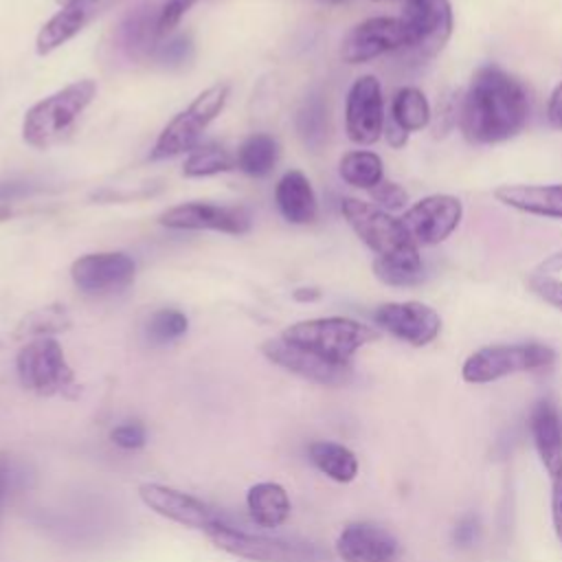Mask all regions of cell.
<instances>
[{
	"instance_id": "1",
	"label": "cell",
	"mask_w": 562,
	"mask_h": 562,
	"mask_svg": "<svg viewBox=\"0 0 562 562\" xmlns=\"http://www.w3.org/2000/svg\"><path fill=\"white\" fill-rule=\"evenodd\" d=\"M529 116L525 86L496 64L481 66L461 101L459 125L474 145H494L522 132Z\"/></svg>"
},
{
	"instance_id": "2",
	"label": "cell",
	"mask_w": 562,
	"mask_h": 562,
	"mask_svg": "<svg viewBox=\"0 0 562 562\" xmlns=\"http://www.w3.org/2000/svg\"><path fill=\"white\" fill-rule=\"evenodd\" d=\"M97 97V81L79 79L31 105L22 121V140L33 149H50L64 143L79 116Z\"/></svg>"
},
{
	"instance_id": "3",
	"label": "cell",
	"mask_w": 562,
	"mask_h": 562,
	"mask_svg": "<svg viewBox=\"0 0 562 562\" xmlns=\"http://www.w3.org/2000/svg\"><path fill=\"white\" fill-rule=\"evenodd\" d=\"M281 338L329 362L351 364L353 353L373 342L378 331L347 316H325L294 323L281 331Z\"/></svg>"
},
{
	"instance_id": "4",
	"label": "cell",
	"mask_w": 562,
	"mask_h": 562,
	"mask_svg": "<svg viewBox=\"0 0 562 562\" xmlns=\"http://www.w3.org/2000/svg\"><path fill=\"white\" fill-rule=\"evenodd\" d=\"M340 213L375 257L422 261L419 246L413 241L402 220L393 217L389 211L358 198H342Z\"/></svg>"
},
{
	"instance_id": "5",
	"label": "cell",
	"mask_w": 562,
	"mask_h": 562,
	"mask_svg": "<svg viewBox=\"0 0 562 562\" xmlns=\"http://www.w3.org/2000/svg\"><path fill=\"white\" fill-rule=\"evenodd\" d=\"M231 88L226 83H215L202 90L182 112H178L158 134L149 158L162 160L173 158L184 151H193L202 138V132L211 121L224 110Z\"/></svg>"
},
{
	"instance_id": "6",
	"label": "cell",
	"mask_w": 562,
	"mask_h": 562,
	"mask_svg": "<svg viewBox=\"0 0 562 562\" xmlns=\"http://www.w3.org/2000/svg\"><path fill=\"white\" fill-rule=\"evenodd\" d=\"M15 371L20 384L37 395L75 397L77 393L75 371L53 336L29 340L15 356Z\"/></svg>"
},
{
	"instance_id": "7",
	"label": "cell",
	"mask_w": 562,
	"mask_h": 562,
	"mask_svg": "<svg viewBox=\"0 0 562 562\" xmlns=\"http://www.w3.org/2000/svg\"><path fill=\"white\" fill-rule=\"evenodd\" d=\"M553 362L555 351L544 342L487 345L465 358L461 367V378L470 384H487L514 373L547 369Z\"/></svg>"
},
{
	"instance_id": "8",
	"label": "cell",
	"mask_w": 562,
	"mask_h": 562,
	"mask_svg": "<svg viewBox=\"0 0 562 562\" xmlns=\"http://www.w3.org/2000/svg\"><path fill=\"white\" fill-rule=\"evenodd\" d=\"M206 538L217 549L252 562H327L329 558L327 551L314 542L255 536L222 520L206 531Z\"/></svg>"
},
{
	"instance_id": "9",
	"label": "cell",
	"mask_w": 562,
	"mask_h": 562,
	"mask_svg": "<svg viewBox=\"0 0 562 562\" xmlns=\"http://www.w3.org/2000/svg\"><path fill=\"white\" fill-rule=\"evenodd\" d=\"M413 35L402 18H369L356 24L342 40L340 57L347 64H364L384 53L411 48Z\"/></svg>"
},
{
	"instance_id": "10",
	"label": "cell",
	"mask_w": 562,
	"mask_h": 562,
	"mask_svg": "<svg viewBox=\"0 0 562 562\" xmlns=\"http://www.w3.org/2000/svg\"><path fill=\"white\" fill-rule=\"evenodd\" d=\"M463 217V204L448 193H432L415 202L400 217L417 246H437L448 239Z\"/></svg>"
},
{
	"instance_id": "11",
	"label": "cell",
	"mask_w": 562,
	"mask_h": 562,
	"mask_svg": "<svg viewBox=\"0 0 562 562\" xmlns=\"http://www.w3.org/2000/svg\"><path fill=\"white\" fill-rule=\"evenodd\" d=\"M158 222L176 231H220L228 235H244L250 231L252 215L246 206L184 202L162 211Z\"/></svg>"
},
{
	"instance_id": "12",
	"label": "cell",
	"mask_w": 562,
	"mask_h": 562,
	"mask_svg": "<svg viewBox=\"0 0 562 562\" xmlns=\"http://www.w3.org/2000/svg\"><path fill=\"white\" fill-rule=\"evenodd\" d=\"M345 130L358 145H373L384 134V99L378 77H358L345 101Z\"/></svg>"
},
{
	"instance_id": "13",
	"label": "cell",
	"mask_w": 562,
	"mask_h": 562,
	"mask_svg": "<svg viewBox=\"0 0 562 562\" xmlns=\"http://www.w3.org/2000/svg\"><path fill=\"white\" fill-rule=\"evenodd\" d=\"M261 353L277 367L296 373L310 382L316 384H325V386H340L347 384L353 375L351 364H336L329 362L307 349H301L288 340L279 338H270L261 345Z\"/></svg>"
},
{
	"instance_id": "14",
	"label": "cell",
	"mask_w": 562,
	"mask_h": 562,
	"mask_svg": "<svg viewBox=\"0 0 562 562\" xmlns=\"http://www.w3.org/2000/svg\"><path fill=\"white\" fill-rule=\"evenodd\" d=\"M134 259L125 252H90L72 261V283L83 294H110L134 281Z\"/></svg>"
},
{
	"instance_id": "15",
	"label": "cell",
	"mask_w": 562,
	"mask_h": 562,
	"mask_svg": "<svg viewBox=\"0 0 562 562\" xmlns=\"http://www.w3.org/2000/svg\"><path fill=\"white\" fill-rule=\"evenodd\" d=\"M373 321L384 331L413 347L432 342L441 331V316L430 305L419 301L382 303L373 312Z\"/></svg>"
},
{
	"instance_id": "16",
	"label": "cell",
	"mask_w": 562,
	"mask_h": 562,
	"mask_svg": "<svg viewBox=\"0 0 562 562\" xmlns=\"http://www.w3.org/2000/svg\"><path fill=\"white\" fill-rule=\"evenodd\" d=\"M138 496H140L143 505L149 507L154 514H158L167 520H173L182 527H189V529H200L206 533L213 525H217L222 520L200 498H195L187 492L160 485V483L138 485Z\"/></svg>"
},
{
	"instance_id": "17",
	"label": "cell",
	"mask_w": 562,
	"mask_h": 562,
	"mask_svg": "<svg viewBox=\"0 0 562 562\" xmlns=\"http://www.w3.org/2000/svg\"><path fill=\"white\" fill-rule=\"evenodd\" d=\"M400 18L411 29V48L422 59L439 53L452 33L450 0H411Z\"/></svg>"
},
{
	"instance_id": "18",
	"label": "cell",
	"mask_w": 562,
	"mask_h": 562,
	"mask_svg": "<svg viewBox=\"0 0 562 562\" xmlns=\"http://www.w3.org/2000/svg\"><path fill=\"white\" fill-rule=\"evenodd\" d=\"M336 553L342 562H393L400 544L384 527L358 520L342 527L336 538Z\"/></svg>"
},
{
	"instance_id": "19",
	"label": "cell",
	"mask_w": 562,
	"mask_h": 562,
	"mask_svg": "<svg viewBox=\"0 0 562 562\" xmlns=\"http://www.w3.org/2000/svg\"><path fill=\"white\" fill-rule=\"evenodd\" d=\"M158 11V0H145L121 20L116 29V46L127 59L154 57L160 44Z\"/></svg>"
},
{
	"instance_id": "20",
	"label": "cell",
	"mask_w": 562,
	"mask_h": 562,
	"mask_svg": "<svg viewBox=\"0 0 562 562\" xmlns=\"http://www.w3.org/2000/svg\"><path fill=\"white\" fill-rule=\"evenodd\" d=\"M529 432L549 479L562 474V415L551 400H538L529 413Z\"/></svg>"
},
{
	"instance_id": "21",
	"label": "cell",
	"mask_w": 562,
	"mask_h": 562,
	"mask_svg": "<svg viewBox=\"0 0 562 562\" xmlns=\"http://www.w3.org/2000/svg\"><path fill=\"white\" fill-rule=\"evenodd\" d=\"M105 4V0H77L68 7H61L53 18L44 22L35 37L37 55H48L68 40H72Z\"/></svg>"
},
{
	"instance_id": "22",
	"label": "cell",
	"mask_w": 562,
	"mask_h": 562,
	"mask_svg": "<svg viewBox=\"0 0 562 562\" xmlns=\"http://www.w3.org/2000/svg\"><path fill=\"white\" fill-rule=\"evenodd\" d=\"M274 202L283 220L290 224H312L318 215V202L312 182L299 169H290L279 178L274 187Z\"/></svg>"
},
{
	"instance_id": "23",
	"label": "cell",
	"mask_w": 562,
	"mask_h": 562,
	"mask_svg": "<svg viewBox=\"0 0 562 562\" xmlns=\"http://www.w3.org/2000/svg\"><path fill=\"white\" fill-rule=\"evenodd\" d=\"M494 198L529 215L562 220V184H503Z\"/></svg>"
},
{
	"instance_id": "24",
	"label": "cell",
	"mask_w": 562,
	"mask_h": 562,
	"mask_svg": "<svg viewBox=\"0 0 562 562\" xmlns=\"http://www.w3.org/2000/svg\"><path fill=\"white\" fill-rule=\"evenodd\" d=\"M246 507L250 518L266 529H274L279 525H283L290 516V496L283 490V485L272 483V481H263L257 483L248 490L246 494Z\"/></svg>"
},
{
	"instance_id": "25",
	"label": "cell",
	"mask_w": 562,
	"mask_h": 562,
	"mask_svg": "<svg viewBox=\"0 0 562 562\" xmlns=\"http://www.w3.org/2000/svg\"><path fill=\"white\" fill-rule=\"evenodd\" d=\"M310 461L331 481L349 483L358 474V459L356 454L336 441H314L307 448Z\"/></svg>"
},
{
	"instance_id": "26",
	"label": "cell",
	"mask_w": 562,
	"mask_h": 562,
	"mask_svg": "<svg viewBox=\"0 0 562 562\" xmlns=\"http://www.w3.org/2000/svg\"><path fill=\"white\" fill-rule=\"evenodd\" d=\"M277 160H279V145L270 134H263V132L248 136L235 154L237 169L255 178L268 176L274 169Z\"/></svg>"
},
{
	"instance_id": "27",
	"label": "cell",
	"mask_w": 562,
	"mask_h": 562,
	"mask_svg": "<svg viewBox=\"0 0 562 562\" xmlns=\"http://www.w3.org/2000/svg\"><path fill=\"white\" fill-rule=\"evenodd\" d=\"M391 121L404 132L424 130L430 123V103L419 88L404 86L391 99Z\"/></svg>"
},
{
	"instance_id": "28",
	"label": "cell",
	"mask_w": 562,
	"mask_h": 562,
	"mask_svg": "<svg viewBox=\"0 0 562 562\" xmlns=\"http://www.w3.org/2000/svg\"><path fill=\"white\" fill-rule=\"evenodd\" d=\"M338 173L347 184L371 191L384 180V165L378 154L367 149H353L340 158Z\"/></svg>"
},
{
	"instance_id": "29",
	"label": "cell",
	"mask_w": 562,
	"mask_h": 562,
	"mask_svg": "<svg viewBox=\"0 0 562 562\" xmlns=\"http://www.w3.org/2000/svg\"><path fill=\"white\" fill-rule=\"evenodd\" d=\"M70 327V314L64 305L53 303L46 307H37L33 312H29L15 327L13 338H44L50 334H59L66 331Z\"/></svg>"
},
{
	"instance_id": "30",
	"label": "cell",
	"mask_w": 562,
	"mask_h": 562,
	"mask_svg": "<svg viewBox=\"0 0 562 562\" xmlns=\"http://www.w3.org/2000/svg\"><path fill=\"white\" fill-rule=\"evenodd\" d=\"M233 169H237L235 156L226 147L209 143V145H198L193 151H189L182 165V176L204 178V176H215Z\"/></svg>"
},
{
	"instance_id": "31",
	"label": "cell",
	"mask_w": 562,
	"mask_h": 562,
	"mask_svg": "<svg viewBox=\"0 0 562 562\" xmlns=\"http://www.w3.org/2000/svg\"><path fill=\"white\" fill-rule=\"evenodd\" d=\"M296 132L310 149H318L327 136V105L321 94L305 99L296 114Z\"/></svg>"
},
{
	"instance_id": "32",
	"label": "cell",
	"mask_w": 562,
	"mask_h": 562,
	"mask_svg": "<svg viewBox=\"0 0 562 562\" xmlns=\"http://www.w3.org/2000/svg\"><path fill=\"white\" fill-rule=\"evenodd\" d=\"M371 268H373V274L384 285H391V288H411V285L422 283V279H424V263L422 261L375 257Z\"/></svg>"
},
{
	"instance_id": "33",
	"label": "cell",
	"mask_w": 562,
	"mask_h": 562,
	"mask_svg": "<svg viewBox=\"0 0 562 562\" xmlns=\"http://www.w3.org/2000/svg\"><path fill=\"white\" fill-rule=\"evenodd\" d=\"M187 327H189V321L180 310L165 307L154 312L151 318L147 321V338L154 345H165L187 334Z\"/></svg>"
},
{
	"instance_id": "34",
	"label": "cell",
	"mask_w": 562,
	"mask_h": 562,
	"mask_svg": "<svg viewBox=\"0 0 562 562\" xmlns=\"http://www.w3.org/2000/svg\"><path fill=\"white\" fill-rule=\"evenodd\" d=\"M154 59L167 68H180L193 59V42L189 35H176L167 42H160Z\"/></svg>"
},
{
	"instance_id": "35",
	"label": "cell",
	"mask_w": 562,
	"mask_h": 562,
	"mask_svg": "<svg viewBox=\"0 0 562 562\" xmlns=\"http://www.w3.org/2000/svg\"><path fill=\"white\" fill-rule=\"evenodd\" d=\"M527 285L529 290L542 299L544 303H549L551 307L560 310L562 312V279H555L551 274H540V272H533L529 279H527Z\"/></svg>"
},
{
	"instance_id": "36",
	"label": "cell",
	"mask_w": 562,
	"mask_h": 562,
	"mask_svg": "<svg viewBox=\"0 0 562 562\" xmlns=\"http://www.w3.org/2000/svg\"><path fill=\"white\" fill-rule=\"evenodd\" d=\"M369 195L373 198L375 206L384 209V211H397L408 202V193L404 191V187H400L393 180H382L380 184H375Z\"/></svg>"
},
{
	"instance_id": "37",
	"label": "cell",
	"mask_w": 562,
	"mask_h": 562,
	"mask_svg": "<svg viewBox=\"0 0 562 562\" xmlns=\"http://www.w3.org/2000/svg\"><path fill=\"white\" fill-rule=\"evenodd\" d=\"M195 0H162L158 11V35L167 37L184 18V13L193 7Z\"/></svg>"
},
{
	"instance_id": "38",
	"label": "cell",
	"mask_w": 562,
	"mask_h": 562,
	"mask_svg": "<svg viewBox=\"0 0 562 562\" xmlns=\"http://www.w3.org/2000/svg\"><path fill=\"white\" fill-rule=\"evenodd\" d=\"M110 439L123 450H136V448L145 446L147 430L140 422H125V424H119L116 428H112Z\"/></svg>"
},
{
	"instance_id": "39",
	"label": "cell",
	"mask_w": 562,
	"mask_h": 562,
	"mask_svg": "<svg viewBox=\"0 0 562 562\" xmlns=\"http://www.w3.org/2000/svg\"><path fill=\"white\" fill-rule=\"evenodd\" d=\"M479 518L476 516H463L457 525H454V531H452V540L457 547H472L479 538Z\"/></svg>"
},
{
	"instance_id": "40",
	"label": "cell",
	"mask_w": 562,
	"mask_h": 562,
	"mask_svg": "<svg viewBox=\"0 0 562 562\" xmlns=\"http://www.w3.org/2000/svg\"><path fill=\"white\" fill-rule=\"evenodd\" d=\"M551 522L562 544V474L551 479Z\"/></svg>"
},
{
	"instance_id": "41",
	"label": "cell",
	"mask_w": 562,
	"mask_h": 562,
	"mask_svg": "<svg viewBox=\"0 0 562 562\" xmlns=\"http://www.w3.org/2000/svg\"><path fill=\"white\" fill-rule=\"evenodd\" d=\"M31 191H35V187L31 182L24 180H9V182H0V204L4 202H13L20 200L24 195H29Z\"/></svg>"
},
{
	"instance_id": "42",
	"label": "cell",
	"mask_w": 562,
	"mask_h": 562,
	"mask_svg": "<svg viewBox=\"0 0 562 562\" xmlns=\"http://www.w3.org/2000/svg\"><path fill=\"white\" fill-rule=\"evenodd\" d=\"M547 119L553 127L562 130V81L553 88L549 103H547Z\"/></svg>"
},
{
	"instance_id": "43",
	"label": "cell",
	"mask_w": 562,
	"mask_h": 562,
	"mask_svg": "<svg viewBox=\"0 0 562 562\" xmlns=\"http://www.w3.org/2000/svg\"><path fill=\"white\" fill-rule=\"evenodd\" d=\"M384 134H386V140L391 147H402L408 138V132H404L400 125H395L393 121L384 123Z\"/></svg>"
},
{
	"instance_id": "44",
	"label": "cell",
	"mask_w": 562,
	"mask_h": 562,
	"mask_svg": "<svg viewBox=\"0 0 562 562\" xmlns=\"http://www.w3.org/2000/svg\"><path fill=\"white\" fill-rule=\"evenodd\" d=\"M536 272L540 274H553V272H562V250L549 255L547 259L540 261V266L536 268Z\"/></svg>"
},
{
	"instance_id": "45",
	"label": "cell",
	"mask_w": 562,
	"mask_h": 562,
	"mask_svg": "<svg viewBox=\"0 0 562 562\" xmlns=\"http://www.w3.org/2000/svg\"><path fill=\"white\" fill-rule=\"evenodd\" d=\"M7 490H9V461L7 457L0 454V514L7 501Z\"/></svg>"
},
{
	"instance_id": "46",
	"label": "cell",
	"mask_w": 562,
	"mask_h": 562,
	"mask_svg": "<svg viewBox=\"0 0 562 562\" xmlns=\"http://www.w3.org/2000/svg\"><path fill=\"white\" fill-rule=\"evenodd\" d=\"M292 296L296 301H316V299H321V290H316V288H299V290H294Z\"/></svg>"
},
{
	"instance_id": "47",
	"label": "cell",
	"mask_w": 562,
	"mask_h": 562,
	"mask_svg": "<svg viewBox=\"0 0 562 562\" xmlns=\"http://www.w3.org/2000/svg\"><path fill=\"white\" fill-rule=\"evenodd\" d=\"M59 7H68V4H72V2H77V0H55Z\"/></svg>"
},
{
	"instance_id": "48",
	"label": "cell",
	"mask_w": 562,
	"mask_h": 562,
	"mask_svg": "<svg viewBox=\"0 0 562 562\" xmlns=\"http://www.w3.org/2000/svg\"><path fill=\"white\" fill-rule=\"evenodd\" d=\"M321 2H327V4H340V2H347V0H321Z\"/></svg>"
},
{
	"instance_id": "49",
	"label": "cell",
	"mask_w": 562,
	"mask_h": 562,
	"mask_svg": "<svg viewBox=\"0 0 562 562\" xmlns=\"http://www.w3.org/2000/svg\"><path fill=\"white\" fill-rule=\"evenodd\" d=\"M404 2H411V0H404Z\"/></svg>"
}]
</instances>
